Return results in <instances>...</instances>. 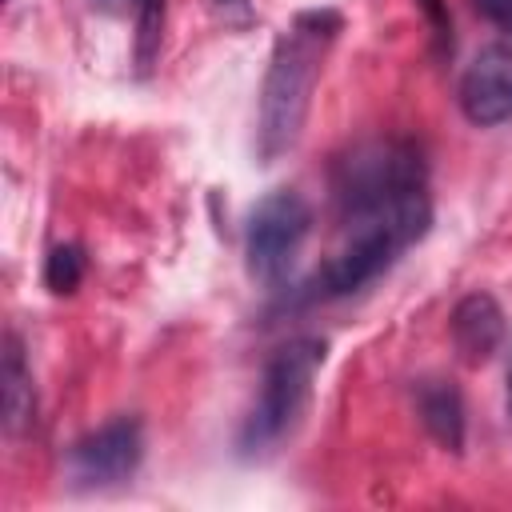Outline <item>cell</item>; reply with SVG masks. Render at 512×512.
<instances>
[{
	"mask_svg": "<svg viewBox=\"0 0 512 512\" xmlns=\"http://www.w3.org/2000/svg\"><path fill=\"white\" fill-rule=\"evenodd\" d=\"M340 28H344V16L336 8H308V12H296L292 24L276 36L268 72L260 84V116H256V156L264 164L296 148L312 108L320 68Z\"/></svg>",
	"mask_w": 512,
	"mask_h": 512,
	"instance_id": "6da1fadb",
	"label": "cell"
},
{
	"mask_svg": "<svg viewBox=\"0 0 512 512\" xmlns=\"http://www.w3.org/2000/svg\"><path fill=\"white\" fill-rule=\"evenodd\" d=\"M332 196L340 220L408 216L432 224L428 164L412 140H364L332 168Z\"/></svg>",
	"mask_w": 512,
	"mask_h": 512,
	"instance_id": "7a4b0ae2",
	"label": "cell"
},
{
	"mask_svg": "<svg viewBox=\"0 0 512 512\" xmlns=\"http://www.w3.org/2000/svg\"><path fill=\"white\" fill-rule=\"evenodd\" d=\"M324 340L320 336H292L288 344H280L260 376V392L256 404L248 408L236 448L244 456L268 452L272 444H280L304 416L308 396H312V380L324 368Z\"/></svg>",
	"mask_w": 512,
	"mask_h": 512,
	"instance_id": "3957f363",
	"label": "cell"
},
{
	"mask_svg": "<svg viewBox=\"0 0 512 512\" xmlns=\"http://www.w3.org/2000/svg\"><path fill=\"white\" fill-rule=\"evenodd\" d=\"M348 236L344 244L296 288L292 304H324L360 292L372 284L408 244H416L428 224L408 220V216H364V220H344Z\"/></svg>",
	"mask_w": 512,
	"mask_h": 512,
	"instance_id": "277c9868",
	"label": "cell"
},
{
	"mask_svg": "<svg viewBox=\"0 0 512 512\" xmlns=\"http://www.w3.org/2000/svg\"><path fill=\"white\" fill-rule=\"evenodd\" d=\"M308 232H312V208L296 188H272L268 196H260L244 228L248 276L268 288L280 284L292 272Z\"/></svg>",
	"mask_w": 512,
	"mask_h": 512,
	"instance_id": "5b68a950",
	"label": "cell"
},
{
	"mask_svg": "<svg viewBox=\"0 0 512 512\" xmlns=\"http://www.w3.org/2000/svg\"><path fill=\"white\" fill-rule=\"evenodd\" d=\"M144 460V428L136 416H112L68 448V472L80 488H108L128 480Z\"/></svg>",
	"mask_w": 512,
	"mask_h": 512,
	"instance_id": "8992f818",
	"label": "cell"
},
{
	"mask_svg": "<svg viewBox=\"0 0 512 512\" xmlns=\"http://www.w3.org/2000/svg\"><path fill=\"white\" fill-rule=\"evenodd\" d=\"M456 100L476 128L512 120V28H504L468 60Z\"/></svg>",
	"mask_w": 512,
	"mask_h": 512,
	"instance_id": "52a82bcc",
	"label": "cell"
},
{
	"mask_svg": "<svg viewBox=\"0 0 512 512\" xmlns=\"http://www.w3.org/2000/svg\"><path fill=\"white\" fill-rule=\"evenodd\" d=\"M448 332H452L456 356H460L464 364H484V360L500 348V340H504V312H500L496 296H488V292H468V296L452 308Z\"/></svg>",
	"mask_w": 512,
	"mask_h": 512,
	"instance_id": "ba28073f",
	"label": "cell"
},
{
	"mask_svg": "<svg viewBox=\"0 0 512 512\" xmlns=\"http://www.w3.org/2000/svg\"><path fill=\"white\" fill-rule=\"evenodd\" d=\"M416 412L428 428V436L448 448V452H460L464 448V396L452 380H440V376H428L416 384Z\"/></svg>",
	"mask_w": 512,
	"mask_h": 512,
	"instance_id": "9c48e42d",
	"label": "cell"
},
{
	"mask_svg": "<svg viewBox=\"0 0 512 512\" xmlns=\"http://www.w3.org/2000/svg\"><path fill=\"white\" fill-rule=\"evenodd\" d=\"M0 408H4V432L16 436L36 420V388L32 368L24 360V344L8 332L4 336V360H0Z\"/></svg>",
	"mask_w": 512,
	"mask_h": 512,
	"instance_id": "30bf717a",
	"label": "cell"
},
{
	"mask_svg": "<svg viewBox=\"0 0 512 512\" xmlns=\"http://www.w3.org/2000/svg\"><path fill=\"white\" fill-rule=\"evenodd\" d=\"M136 12V68L148 72L164 40V0H132Z\"/></svg>",
	"mask_w": 512,
	"mask_h": 512,
	"instance_id": "8fae6325",
	"label": "cell"
},
{
	"mask_svg": "<svg viewBox=\"0 0 512 512\" xmlns=\"http://www.w3.org/2000/svg\"><path fill=\"white\" fill-rule=\"evenodd\" d=\"M84 248L80 244H56L52 252H48V260H44V284L52 288V292H76V284L84 280Z\"/></svg>",
	"mask_w": 512,
	"mask_h": 512,
	"instance_id": "7c38bea8",
	"label": "cell"
},
{
	"mask_svg": "<svg viewBox=\"0 0 512 512\" xmlns=\"http://www.w3.org/2000/svg\"><path fill=\"white\" fill-rule=\"evenodd\" d=\"M420 8H424L428 20H432L436 44H440V48H452V16H448V8H444L440 0H420Z\"/></svg>",
	"mask_w": 512,
	"mask_h": 512,
	"instance_id": "4fadbf2b",
	"label": "cell"
},
{
	"mask_svg": "<svg viewBox=\"0 0 512 512\" xmlns=\"http://www.w3.org/2000/svg\"><path fill=\"white\" fill-rule=\"evenodd\" d=\"M212 8H216V16H220L224 24H232V28H248V24H252V4H248V0H212Z\"/></svg>",
	"mask_w": 512,
	"mask_h": 512,
	"instance_id": "5bb4252c",
	"label": "cell"
},
{
	"mask_svg": "<svg viewBox=\"0 0 512 512\" xmlns=\"http://www.w3.org/2000/svg\"><path fill=\"white\" fill-rule=\"evenodd\" d=\"M472 8H476L484 20H492V24H500V28H512V0H472Z\"/></svg>",
	"mask_w": 512,
	"mask_h": 512,
	"instance_id": "9a60e30c",
	"label": "cell"
},
{
	"mask_svg": "<svg viewBox=\"0 0 512 512\" xmlns=\"http://www.w3.org/2000/svg\"><path fill=\"white\" fill-rule=\"evenodd\" d=\"M96 8H108V12H120L124 8V0H92Z\"/></svg>",
	"mask_w": 512,
	"mask_h": 512,
	"instance_id": "2e32d148",
	"label": "cell"
},
{
	"mask_svg": "<svg viewBox=\"0 0 512 512\" xmlns=\"http://www.w3.org/2000/svg\"><path fill=\"white\" fill-rule=\"evenodd\" d=\"M508 416H512V360H508Z\"/></svg>",
	"mask_w": 512,
	"mask_h": 512,
	"instance_id": "e0dca14e",
	"label": "cell"
}]
</instances>
